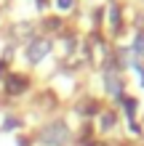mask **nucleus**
Here are the masks:
<instances>
[{"label": "nucleus", "instance_id": "4", "mask_svg": "<svg viewBox=\"0 0 144 146\" xmlns=\"http://www.w3.org/2000/svg\"><path fill=\"white\" fill-rule=\"evenodd\" d=\"M5 88H8V93L11 96H16V93H21V90H27V80L24 77H8V82H5Z\"/></svg>", "mask_w": 144, "mask_h": 146}, {"label": "nucleus", "instance_id": "9", "mask_svg": "<svg viewBox=\"0 0 144 146\" xmlns=\"http://www.w3.org/2000/svg\"><path fill=\"white\" fill-rule=\"evenodd\" d=\"M72 3H75V0H56V8H59V11H70Z\"/></svg>", "mask_w": 144, "mask_h": 146}, {"label": "nucleus", "instance_id": "7", "mask_svg": "<svg viewBox=\"0 0 144 146\" xmlns=\"http://www.w3.org/2000/svg\"><path fill=\"white\" fill-rule=\"evenodd\" d=\"M112 125H115V114H112V111H104V114H101V127L109 130Z\"/></svg>", "mask_w": 144, "mask_h": 146}, {"label": "nucleus", "instance_id": "2", "mask_svg": "<svg viewBox=\"0 0 144 146\" xmlns=\"http://www.w3.org/2000/svg\"><path fill=\"white\" fill-rule=\"evenodd\" d=\"M104 88H107V93H112V98L115 101H125V96H123V80H120V74H117V69L115 66H107V72H104Z\"/></svg>", "mask_w": 144, "mask_h": 146}, {"label": "nucleus", "instance_id": "11", "mask_svg": "<svg viewBox=\"0 0 144 146\" xmlns=\"http://www.w3.org/2000/svg\"><path fill=\"white\" fill-rule=\"evenodd\" d=\"M136 72H139V80H141V85H144V69H139V66H136Z\"/></svg>", "mask_w": 144, "mask_h": 146}, {"label": "nucleus", "instance_id": "13", "mask_svg": "<svg viewBox=\"0 0 144 146\" xmlns=\"http://www.w3.org/2000/svg\"><path fill=\"white\" fill-rule=\"evenodd\" d=\"M88 146H101V143H88Z\"/></svg>", "mask_w": 144, "mask_h": 146}, {"label": "nucleus", "instance_id": "5", "mask_svg": "<svg viewBox=\"0 0 144 146\" xmlns=\"http://www.w3.org/2000/svg\"><path fill=\"white\" fill-rule=\"evenodd\" d=\"M109 24H112V32H120V8L115 3L109 5Z\"/></svg>", "mask_w": 144, "mask_h": 146}, {"label": "nucleus", "instance_id": "10", "mask_svg": "<svg viewBox=\"0 0 144 146\" xmlns=\"http://www.w3.org/2000/svg\"><path fill=\"white\" fill-rule=\"evenodd\" d=\"M46 27H48V29H56V27H62V21H59V19H48Z\"/></svg>", "mask_w": 144, "mask_h": 146}, {"label": "nucleus", "instance_id": "6", "mask_svg": "<svg viewBox=\"0 0 144 146\" xmlns=\"http://www.w3.org/2000/svg\"><path fill=\"white\" fill-rule=\"evenodd\" d=\"M131 53H133V56H144V35H141V32L136 35V40H133V48H131Z\"/></svg>", "mask_w": 144, "mask_h": 146}, {"label": "nucleus", "instance_id": "3", "mask_svg": "<svg viewBox=\"0 0 144 146\" xmlns=\"http://www.w3.org/2000/svg\"><path fill=\"white\" fill-rule=\"evenodd\" d=\"M48 50H51V40H46V37L32 40L29 42V50H27V58H29L32 64H38V61H43V58L48 56Z\"/></svg>", "mask_w": 144, "mask_h": 146}, {"label": "nucleus", "instance_id": "1", "mask_svg": "<svg viewBox=\"0 0 144 146\" xmlns=\"http://www.w3.org/2000/svg\"><path fill=\"white\" fill-rule=\"evenodd\" d=\"M67 138H70V130H67L64 122H51L48 127L40 130V141L48 146H62V143H67Z\"/></svg>", "mask_w": 144, "mask_h": 146}, {"label": "nucleus", "instance_id": "12", "mask_svg": "<svg viewBox=\"0 0 144 146\" xmlns=\"http://www.w3.org/2000/svg\"><path fill=\"white\" fill-rule=\"evenodd\" d=\"M3 69H5V64H3V61H0V77H3Z\"/></svg>", "mask_w": 144, "mask_h": 146}, {"label": "nucleus", "instance_id": "8", "mask_svg": "<svg viewBox=\"0 0 144 146\" xmlns=\"http://www.w3.org/2000/svg\"><path fill=\"white\" fill-rule=\"evenodd\" d=\"M125 111H128V119H133V111H136V101L125 98Z\"/></svg>", "mask_w": 144, "mask_h": 146}]
</instances>
